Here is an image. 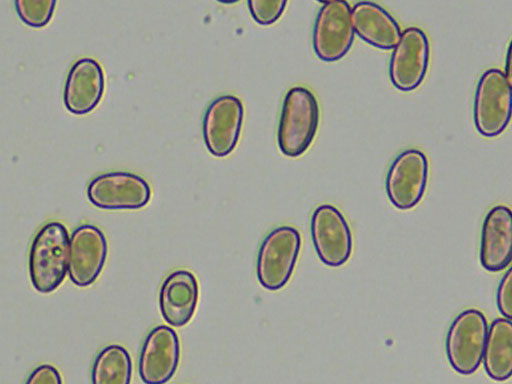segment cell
Wrapping results in <instances>:
<instances>
[{
    "label": "cell",
    "mask_w": 512,
    "mask_h": 384,
    "mask_svg": "<svg viewBox=\"0 0 512 384\" xmlns=\"http://www.w3.org/2000/svg\"><path fill=\"white\" fill-rule=\"evenodd\" d=\"M310 234L319 260L340 267L351 257L353 236L342 212L331 204L317 206L310 219Z\"/></svg>",
    "instance_id": "7"
},
{
    "label": "cell",
    "mask_w": 512,
    "mask_h": 384,
    "mask_svg": "<svg viewBox=\"0 0 512 384\" xmlns=\"http://www.w3.org/2000/svg\"><path fill=\"white\" fill-rule=\"evenodd\" d=\"M428 177L426 154L416 148L403 150L395 157L386 174L388 200L399 210L414 208L425 194Z\"/></svg>",
    "instance_id": "6"
},
{
    "label": "cell",
    "mask_w": 512,
    "mask_h": 384,
    "mask_svg": "<svg viewBox=\"0 0 512 384\" xmlns=\"http://www.w3.org/2000/svg\"><path fill=\"white\" fill-rule=\"evenodd\" d=\"M512 118V88L505 74L490 68L480 76L474 94L473 121L477 132L486 138L499 136Z\"/></svg>",
    "instance_id": "5"
},
{
    "label": "cell",
    "mask_w": 512,
    "mask_h": 384,
    "mask_svg": "<svg viewBox=\"0 0 512 384\" xmlns=\"http://www.w3.org/2000/svg\"><path fill=\"white\" fill-rule=\"evenodd\" d=\"M352 24L363 41L383 50L394 49L402 34L397 20L375 2H357L352 7Z\"/></svg>",
    "instance_id": "17"
},
{
    "label": "cell",
    "mask_w": 512,
    "mask_h": 384,
    "mask_svg": "<svg viewBox=\"0 0 512 384\" xmlns=\"http://www.w3.org/2000/svg\"><path fill=\"white\" fill-rule=\"evenodd\" d=\"M248 9L252 18L261 25L276 22L285 10L286 1L249 0Z\"/></svg>",
    "instance_id": "21"
},
{
    "label": "cell",
    "mask_w": 512,
    "mask_h": 384,
    "mask_svg": "<svg viewBox=\"0 0 512 384\" xmlns=\"http://www.w3.org/2000/svg\"><path fill=\"white\" fill-rule=\"evenodd\" d=\"M320 108L314 93L294 86L286 93L279 117L277 143L288 157L302 155L311 145L318 129Z\"/></svg>",
    "instance_id": "2"
},
{
    "label": "cell",
    "mask_w": 512,
    "mask_h": 384,
    "mask_svg": "<svg viewBox=\"0 0 512 384\" xmlns=\"http://www.w3.org/2000/svg\"><path fill=\"white\" fill-rule=\"evenodd\" d=\"M488 329L487 319L478 309H465L454 318L445 339L446 357L454 371L471 375L479 368Z\"/></svg>",
    "instance_id": "4"
},
{
    "label": "cell",
    "mask_w": 512,
    "mask_h": 384,
    "mask_svg": "<svg viewBox=\"0 0 512 384\" xmlns=\"http://www.w3.org/2000/svg\"><path fill=\"white\" fill-rule=\"evenodd\" d=\"M505 77L512 88V39L509 42L505 59Z\"/></svg>",
    "instance_id": "24"
},
{
    "label": "cell",
    "mask_w": 512,
    "mask_h": 384,
    "mask_svg": "<svg viewBox=\"0 0 512 384\" xmlns=\"http://www.w3.org/2000/svg\"><path fill=\"white\" fill-rule=\"evenodd\" d=\"M104 92V74L93 58L76 60L70 67L64 85L65 107L73 114L84 115L100 102Z\"/></svg>",
    "instance_id": "15"
},
{
    "label": "cell",
    "mask_w": 512,
    "mask_h": 384,
    "mask_svg": "<svg viewBox=\"0 0 512 384\" xmlns=\"http://www.w3.org/2000/svg\"><path fill=\"white\" fill-rule=\"evenodd\" d=\"M132 361L126 348L118 344L104 347L95 357L92 384H130Z\"/></svg>",
    "instance_id": "19"
},
{
    "label": "cell",
    "mask_w": 512,
    "mask_h": 384,
    "mask_svg": "<svg viewBox=\"0 0 512 384\" xmlns=\"http://www.w3.org/2000/svg\"><path fill=\"white\" fill-rule=\"evenodd\" d=\"M244 118L241 100L233 95H221L207 106L202 133L208 151L217 157L229 155L236 147Z\"/></svg>",
    "instance_id": "11"
},
{
    "label": "cell",
    "mask_w": 512,
    "mask_h": 384,
    "mask_svg": "<svg viewBox=\"0 0 512 384\" xmlns=\"http://www.w3.org/2000/svg\"><path fill=\"white\" fill-rule=\"evenodd\" d=\"M479 259L489 272L504 270L512 262V209L495 205L485 215L480 235Z\"/></svg>",
    "instance_id": "14"
},
{
    "label": "cell",
    "mask_w": 512,
    "mask_h": 384,
    "mask_svg": "<svg viewBox=\"0 0 512 384\" xmlns=\"http://www.w3.org/2000/svg\"><path fill=\"white\" fill-rule=\"evenodd\" d=\"M180 359L177 333L166 325L154 327L146 336L139 355L138 370L145 384H165L175 374Z\"/></svg>",
    "instance_id": "12"
},
{
    "label": "cell",
    "mask_w": 512,
    "mask_h": 384,
    "mask_svg": "<svg viewBox=\"0 0 512 384\" xmlns=\"http://www.w3.org/2000/svg\"><path fill=\"white\" fill-rule=\"evenodd\" d=\"M430 59V43L419 27H408L393 49L389 60V78L400 91L415 90L424 80Z\"/></svg>",
    "instance_id": "10"
},
{
    "label": "cell",
    "mask_w": 512,
    "mask_h": 384,
    "mask_svg": "<svg viewBox=\"0 0 512 384\" xmlns=\"http://www.w3.org/2000/svg\"><path fill=\"white\" fill-rule=\"evenodd\" d=\"M87 197L101 209L134 210L147 205L151 189L137 174L114 171L92 178L87 186Z\"/></svg>",
    "instance_id": "9"
},
{
    "label": "cell",
    "mask_w": 512,
    "mask_h": 384,
    "mask_svg": "<svg viewBox=\"0 0 512 384\" xmlns=\"http://www.w3.org/2000/svg\"><path fill=\"white\" fill-rule=\"evenodd\" d=\"M19 18L32 27L45 26L56 5L54 0H17L14 2Z\"/></svg>",
    "instance_id": "20"
},
{
    "label": "cell",
    "mask_w": 512,
    "mask_h": 384,
    "mask_svg": "<svg viewBox=\"0 0 512 384\" xmlns=\"http://www.w3.org/2000/svg\"><path fill=\"white\" fill-rule=\"evenodd\" d=\"M496 305L501 315L512 321V265L504 273L498 284Z\"/></svg>",
    "instance_id": "22"
},
{
    "label": "cell",
    "mask_w": 512,
    "mask_h": 384,
    "mask_svg": "<svg viewBox=\"0 0 512 384\" xmlns=\"http://www.w3.org/2000/svg\"><path fill=\"white\" fill-rule=\"evenodd\" d=\"M108 254L102 230L90 224L75 228L70 237L69 278L79 287L93 284L99 277Z\"/></svg>",
    "instance_id": "13"
},
{
    "label": "cell",
    "mask_w": 512,
    "mask_h": 384,
    "mask_svg": "<svg viewBox=\"0 0 512 384\" xmlns=\"http://www.w3.org/2000/svg\"><path fill=\"white\" fill-rule=\"evenodd\" d=\"M301 243L299 231L288 225L274 228L264 237L256 258V276L263 288L277 291L289 282Z\"/></svg>",
    "instance_id": "3"
},
{
    "label": "cell",
    "mask_w": 512,
    "mask_h": 384,
    "mask_svg": "<svg viewBox=\"0 0 512 384\" xmlns=\"http://www.w3.org/2000/svg\"><path fill=\"white\" fill-rule=\"evenodd\" d=\"M199 298V286L192 272L178 269L163 281L159 308L164 320L173 327L186 325L193 317Z\"/></svg>",
    "instance_id": "16"
},
{
    "label": "cell",
    "mask_w": 512,
    "mask_h": 384,
    "mask_svg": "<svg viewBox=\"0 0 512 384\" xmlns=\"http://www.w3.org/2000/svg\"><path fill=\"white\" fill-rule=\"evenodd\" d=\"M482 362L491 379L506 381L512 377L511 320L502 317L491 322Z\"/></svg>",
    "instance_id": "18"
},
{
    "label": "cell",
    "mask_w": 512,
    "mask_h": 384,
    "mask_svg": "<svg viewBox=\"0 0 512 384\" xmlns=\"http://www.w3.org/2000/svg\"><path fill=\"white\" fill-rule=\"evenodd\" d=\"M355 31L352 8L346 1H326L319 9L313 27V48L326 62L341 59L350 50Z\"/></svg>",
    "instance_id": "8"
},
{
    "label": "cell",
    "mask_w": 512,
    "mask_h": 384,
    "mask_svg": "<svg viewBox=\"0 0 512 384\" xmlns=\"http://www.w3.org/2000/svg\"><path fill=\"white\" fill-rule=\"evenodd\" d=\"M70 238L58 221L44 224L36 233L29 251V276L41 293L56 290L69 270Z\"/></svg>",
    "instance_id": "1"
},
{
    "label": "cell",
    "mask_w": 512,
    "mask_h": 384,
    "mask_svg": "<svg viewBox=\"0 0 512 384\" xmlns=\"http://www.w3.org/2000/svg\"><path fill=\"white\" fill-rule=\"evenodd\" d=\"M24 384H63L58 369L50 364L36 367L28 376Z\"/></svg>",
    "instance_id": "23"
}]
</instances>
